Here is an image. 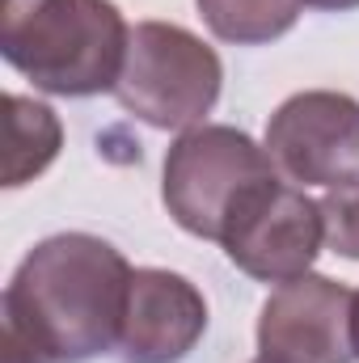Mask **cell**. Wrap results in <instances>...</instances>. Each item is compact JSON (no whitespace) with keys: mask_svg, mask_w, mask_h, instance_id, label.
Returning a JSON list of instances; mask_svg holds the SVG:
<instances>
[{"mask_svg":"<svg viewBox=\"0 0 359 363\" xmlns=\"http://www.w3.org/2000/svg\"><path fill=\"white\" fill-rule=\"evenodd\" d=\"M313 9H330V13H343V9H359V0H304Z\"/></svg>","mask_w":359,"mask_h":363,"instance_id":"cell-12","label":"cell"},{"mask_svg":"<svg viewBox=\"0 0 359 363\" xmlns=\"http://www.w3.org/2000/svg\"><path fill=\"white\" fill-rule=\"evenodd\" d=\"M321 220H326V245L359 262V174L326 190Z\"/></svg>","mask_w":359,"mask_h":363,"instance_id":"cell-11","label":"cell"},{"mask_svg":"<svg viewBox=\"0 0 359 363\" xmlns=\"http://www.w3.org/2000/svg\"><path fill=\"white\" fill-rule=\"evenodd\" d=\"M321 203H313L300 186H287L279 178L254 186L220 237L228 262L263 283H292L309 274L321 254Z\"/></svg>","mask_w":359,"mask_h":363,"instance_id":"cell-5","label":"cell"},{"mask_svg":"<svg viewBox=\"0 0 359 363\" xmlns=\"http://www.w3.org/2000/svg\"><path fill=\"white\" fill-rule=\"evenodd\" d=\"M351 342H355V359H359V291H355V308H351Z\"/></svg>","mask_w":359,"mask_h":363,"instance_id":"cell-13","label":"cell"},{"mask_svg":"<svg viewBox=\"0 0 359 363\" xmlns=\"http://www.w3.org/2000/svg\"><path fill=\"white\" fill-rule=\"evenodd\" d=\"M275 178V161L245 131L211 123L190 127L165 157V207L186 233L203 241H220L241 199Z\"/></svg>","mask_w":359,"mask_h":363,"instance_id":"cell-4","label":"cell"},{"mask_svg":"<svg viewBox=\"0 0 359 363\" xmlns=\"http://www.w3.org/2000/svg\"><path fill=\"white\" fill-rule=\"evenodd\" d=\"M131 267L89 233H60L38 241L4 287L0 313L21 325L51 363H89L118 347L127 317Z\"/></svg>","mask_w":359,"mask_h":363,"instance_id":"cell-1","label":"cell"},{"mask_svg":"<svg viewBox=\"0 0 359 363\" xmlns=\"http://www.w3.org/2000/svg\"><path fill=\"white\" fill-rule=\"evenodd\" d=\"M64 148V127L51 106L9 93L4 97V186H26L38 178Z\"/></svg>","mask_w":359,"mask_h":363,"instance_id":"cell-9","label":"cell"},{"mask_svg":"<svg viewBox=\"0 0 359 363\" xmlns=\"http://www.w3.org/2000/svg\"><path fill=\"white\" fill-rule=\"evenodd\" d=\"M351 308L355 291L326 274H300L279 283L258 317L263 363H351Z\"/></svg>","mask_w":359,"mask_h":363,"instance_id":"cell-7","label":"cell"},{"mask_svg":"<svg viewBox=\"0 0 359 363\" xmlns=\"http://www.w3.org/2000/svg\"><path fill=\"white\" fill-rule=\"evenodd\" d=\"M131 30L110 0H4L0 51L55 97L114 93Z\"/></svg>","mask_w":359,"mask_h":363,"instance_id":"cell-2","label":"cell"},{"mask_svg":"<svg viewBox=\"0 0 359 363\" xmlns=\"http://www.w3.org/2000/svg\"><path fill=\"white\" fill-rule=\"evenodd\" d=\"M258 363H263V359H258Z\"/></svg>","mask_w":359,"mask_h":363,"instance_id":"cell-14","label":"cell"},{"mask_svg":"<svg viewBox=\"0 0 359 363\" xmlns=\"http://www.w3.org/2000/svg\"><path fill=\"white\" fill-rule=\"evenodd\" d=\"M304 0H199L207 30L237 47H258L287 34Z\"/></svg>","mask_w":359,"mask_h":363,"instance_id":"cell-10","label":"cell"},{"mask_svg":"<svg viewBox=\"0 0 359 363\" xmlns=\"http://www.w3.org/2000/svg\"><path fill=\"white\" fill-rule=\"evenodd\" d=\"M275 169L300 186H338L359 174V101L334 89L287 97L267 123Z\"/></svg>","mask_w":359,"mask_h":363,"instance_id":"cell-6","label":"cell"},{"mask_svg":"<svg viewBox=\"0 0 359 363\" xmlns=\"http://www.w3.org/2000/svg\"><path fill=\"white\" fill-rule=\"evenodd\" d=\"M207 330L203 291L174 271H131L127 317L118 334L123 363H178L194 351Z\"/></svg>","mask_w":359,"mask_h":363,"instance_id":"cell-8","label":"cell"},{"mask_svg":"<svg viewBox=\"0 0 359 363\" xmlns=\"http://www.w3.org/2000/svg\"><path fill=\"white\" fill-rule=\"evenodd\" d=\"M224 85L220 55L174 21H140L127 43V64L114 97L127 114L157 131H186L211 114Z\"/></svg>","mask_w":359,"mask_h":363,"instance_id":"cell-3","label":"cell"}]
</instances>
